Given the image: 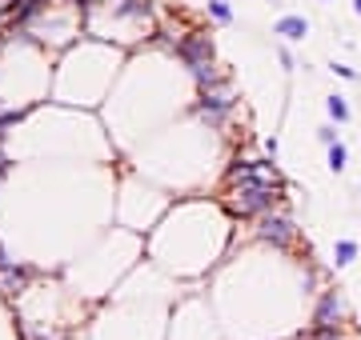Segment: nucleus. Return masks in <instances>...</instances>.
<instances>
[{
  "label": "nucleus",
  "mask_w": 361,
  "mask_h": 340,
  "mask_svg": "<svg viewBox=\"0 0 361 340\" xmlns=\"http://www.w3.org/2000/svg\"><path fill=\"white\" fill-rule=\"evenodd\" d=\"M281 201H285V184H265V181L225 184V208L241 220H257L261 212H273Z\"/></svg>",
  "instance_id": "1"
},
{
  "label": "nucleus",
  "mask_w": 361,
  "mask_h": 340,
  "mask_svg": "<svg viewBox=\"0 0 361 340\" xmlns=\"http://www.w3.org/2000/svg\"><path fill=\"white\" fill-rule=\"evenodd\" d=\"M173 52L185 60V68L197 76V84H213V80H221V72H217V65H213V41H209V32H201V28L181 32V41L173 45Z\"/></svg>",
  "instance_id": "2"
},
{
  "label": "nucleus",
  "mask_w": 361,
  "mask_h": 340,
  "mask_svg": "<svg viewBox=\"0 0 361 340\" xmlns=\"http://www.w3.org/2000/svg\"><path fill=\"white\" fill-rule=\"evenodd\" d=\"M233 104H237V96H233V84H229V76H221L213 84H201V96H197V116H205L213 128H221L229 113H233Z\"/></svg>",
  "instance_id": "3"
},
{
  "label": "nucleus",
  "mask_w": 361,
  "mask_h": 340,
  "mask_svg": "<svg viewBox=\"0 0 361 340\" xmlns=\"http://www.w3.org/2000/svg\"><path fill=\"white\" fill-rule=\"evenodd\" d=\"M253 232H257V240L273 245V249H293L297 245V225L289 220L285 212H261Z\"/></svg>",
  "instance_id": "4"
},
{
  "label": "nucleus",
  "mask_w": 361,
  "mask_h": 340,
  "mask_svg": "<svg viewBox=\"0 0 361 340\" xmlns=\"http://www.w3.org/2000/svg\"><path fill=\"white\" fill-rule=\"evenodd\" d=\"M237 181H265V184H285L281 181V168L273 160H233L229 172H225V184Z\"/></svg>",
  "instance_id": "5"
},
{
  "label": "nucleus",
  "mask_w": 361,
  "mask_h": 340,
  "mask_svg": "<svg viewBox=\"0 0 361 340\" xmlns=\"http://www.w3.org/2000/svg\"><path fill=\"white\" fill-rule=\"evenodd\" d=\"M341 320H345V300L337 288H325L317 296V308H313V328H333Z\"/></svg>",
  "instance_id": "6"
},
{
  "label": "nucleus",
  "mask_w": 361,
  "mask_h": 340,
  "mask_svg": "<svg viewBox=\"0 0 361 340\" xmlns=\"http://www.w3.org/2000/svg\"><path fill=\"white\" fill-rule=\"evenodd\" d=\"M28 284H32V269L28 264H8V269L0 272V293L4 296L28 293Z\"/></svg>",
  "instance_id": "7"
},
{
  "label": "nucleus",
  "mask_w": 361,
  "mask_h": 340,
  "mask_svg": "<svg viewBox=\"0 0 361 340\" xmlns=\"http://www.w3.org/2000/svg\"><path fill=\"white\" fill-rule=\"evenodd\" d=\"M273 32L285 36V41H305L309 36V21L305 16H281V21L273 24Z\"/></svg>",
  "instance_id": "8"
},
{
  "label": "nucleus",
  "mask_w": 361,
  "mask_h": 340,
  "mask_svg": "<svg viewBox=\"0 0 361 340\" xmlns=\"http://www.w3.org/2000/svg\"><path fill=\"white\" fill-rule=\"evenodd\" d=\"M353 260H358V240H337L333 264H337V269H345V264H353Z\"/></svg>",
  "instance_id": "9"
},
{
  "label": "nucleus",
  "mask_w": 361,
  "mask_h": 340,
  "mask_svg": "<svg viewBox=\"0 0 361 340\" xmlns=\"http://www.w3.org/2000/svg\"><path fill=\"white\" fill-rule=\"evenodd\" d=\"M325 113L333 116L337 124H345V120H349V104H345V96H325Z\"/></svg>",
  "instance_id": "10"
},
{
  "label": "nucleus",
  "mask_w": 361,
  "mask_h": 340,
  "mask_svg": "<svg viewBox=\"0 0 361 340\" xmlns=\"http://www.w3.org/2000/svg\"><path fill=\"white\" fill-rule=\"evenodd\" d=\"M28 109H32V104H0V124L8 128V124L24 120V116H28Z\"/></svg>",
  "instance_id": "11"
},
{
  "label": "nucleus",
  "mask_w": 361,
  "mask_h": 340,
  "mask_svg": "<svg viewBox=\"0 0 361 340\" xmlns=\"http://www.w3.org/2000/svg\"><path fill=\"white\" fill-rule=\"evenodd\" d=\"M209 16L217 24H233V8H229V0H209Z\"/></svg>",
  "instance_id": "12"
},
{
  "label": "nucleus",
  "mask_w": 361,
  "mask_h": 340,
  "mask_svg": "<svg viewBox=\"0 0 361 340\" xmlns=\"http://www.w3.org/2000/svg\"><path fill=\"white\" fill-rule=\"evenodd\" d=\"M345 160H349L345 144H329V168H333V172H341V168H345Z\"/></svg>",
  "instance_id": "13"
},
{
  "label": "nucleus",
  "mask_w": 361,
  "mask_h": 340,
  "mask_svg": "<svg viewBox=\"0 0 361 340\" xmlns=\"http://www.w3.org/2000/svg\"><path fill=\"white\" fill-rule=\"evenodd\" d=\"M309 340H345V337H341V324H333V328H309Z\"/></svg>",
  "instance_id": "14"
},
{
  "label": "nucleus",
  "mask_w": 361,
  "mask_h": 340,
  "mask_svg": "<svg viewBox=\"0 0 361 340\" xmlns=\"http://www.w3.org/2000/svg\"><path fill=\"white\" fill-rule=\"evenodd\" d=\"M317 136H321V144H337V128H333V124H325V128H317Z\"/></svg>",
  "instance_id": "15"
},
{
  "label": "nucleus",
  "mask_w": 361,
  "mask_h": 340,
  "mask_svg": "<svg viewBox=\"0 0 361 340\" xmlns=\"http://www.w3.org/2000/svg\"><path fill=\"white\" fill-rule=\"evenodd\" d=\"M277 56H281V65H285V68H293V52H289V48H285V45L277 48Z\"/></svg>",
  "instance_id": "16"
},
{
  "label": "nucleus",
  "mask_w": 361,
  "mask_h": 340,
  "mask_svg": "<svg viewBox=\"0 0 361 340\" xmlns=\"http://www.w3.org/2000/svg\"><path fill=\"white\" fill-rule=\"evenodd\" d=\"M8 264H17V260H12V256H8V249H4V245H0V272L8 269Z\"/></svg>",
  "instance_id": "17"
},
{
  "label": "nucleus",
  "mask_w": 361,
  "mask_h": 340,
  "mask_svg": "<svg viewBox=\"0 0 361 340\" xmlns=\"http://www.w3.org/2000/svg\"><path fill=\"white\" fill-rule=\"evenodd\" d=\"M333 72H337V76H345V80H353V76H358L353 68H345V65H333Z\"/></svg>",
  "instance_id": "18"
},
{
  "label": "nucleus",
  "mask_w": 361,
  "mask_h": 340,
  "mask_svg": "<svg viewBox=\"0 0 361 340\" xmlns=\"http://www.w3.org/2000/svg\"><path fill=\"white\" fill-rule=\"evenodd\" d=\"M8 172V157H4V148H0V177Z\"/></svg>",
  "instance_id": "19"
},
{
  "label": "nucleus",
  "mask_w": 361,
  "mask_h": 340,
  "mask_svg": "<svg viewBox=\"0 0 361 340\" xmlns=\"http://www.w3.org/2000/svg\"><path fill=\"white\" fill-rule=\"evenodd\" d=\"M353 12H358V16H361V0H353Z\"/></svg>",
  "instance_id": "20"
},
{
  "label": "nucleus",
  "mask_w": 361,
  "mask_h": 340,
  "mask_svg": "<svg viewBox=\"0 0 361 340\" xmlns=\"http://www.w3.org/2000/svg\"><path fill=\"white\" fill-rule=\"evenodd\" d=\"M0 144H4V124H0Z\"/></svg>",
  "instance_id": "21"
},
{
  "label": "nucleus",
  "mask_w": 361,
  "mask_h": 340,
  "mask_svg": "<svg viewBox=\"0 0 361 340\" xmlns=\"http://www.w3.org/2000/svg\"><path fill=\"white\" fill-rule=\"evenodd\" d=\"M48 4H52V0H48Z\"/></svg>",
  "instance_id": "22"
}]
</instances>
